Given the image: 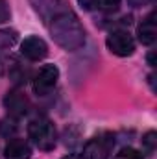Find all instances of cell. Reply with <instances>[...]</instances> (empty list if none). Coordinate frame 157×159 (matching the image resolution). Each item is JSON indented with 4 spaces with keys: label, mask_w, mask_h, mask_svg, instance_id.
<instances>
[{
    "label": "cell",
    "mask_w": 157,
    "mask_h": 159,
    "mask_svg": "<svg viewBox=\"0 0 157 159\" xmlns=\"http://www.w3.org/2000/svg\"><path fill=\"white\" fill-rule=\"evenodd\" d=\"M20 54H22L24 57H28L30 61H41V59L46 57L48 46H46V43L41 39V37L32 35V37H26V39L22 41V44H20Z\"/></svg>",
    "instance_id": "cell-8"
},
{
    "label": "cell",
    "mask_w": 157,
    "mask_h": 159,
    "mask_svg": "<svg viewBox=\"0 0 157 159\" xmlns=\"http://www.w3.org/2000/svg\"><path fill=\"white\" fill-rule=\"evenodd\" d=\"M30 2H32L34 9L37 11V15L43 19L44 24H48L56 15L70 9L67 0H30Z\"/></svg>",
    "instance_id": "cell-6"
},
{
    "label": "cell",
    "mask_w": 157,
    "mask_h": 159,
    "mask_svg": "<svg viewBox=\"0 0 157 159\" xmlns=\"http://www.w3.org/2000/svg\"><path fill=\"white\" fill-rule=\"evenodd\" d=\"M63 159H85L83 156H78V154H69V156H65Z\"/></svg>",
    "instance_id": "cell-21"
},
{
    "label": "cell",
    "mask_w": 157,
    "mask_h": 159,
    "mask_svg": "<svg viewBox=\"0 0 157 159\" xmlns=\"http://www.w3.org/2000/svg\"><path fill=\"white\" fill-rule=\"evenodd\" d=\"M155 144H157V133L155 131H148L144 137H142V152L152 156L155 152Z\"/></svg>",
    "instance_id": "cell-12"
},
{
    "label": "cell",
    "mask_w": 157,
    "mask_h": 159,
    "mask_svg": "<svg viewBox=\"0 0 157 159\" xmlns=\"http://www.w3.org/2000/svg\"><path fill=\"white\" fill-rule=\"evenodd\" d=\"M6 159H30L32 157V146L24 139H11L4 148Z\"/></svg>",
    "instance_id": "cell-9"
},
{
    "label": "cell",
    "mask_w": 157,
    "mask_h": 159,
    "mask_svg": "<svg viewBox=\"0 0 157 159\" xmlns=\"http://www.w3.org/2000/svg\"><path fill=\"white\" fill-rule=\"evenodd\" d=\"M115 159H142V156L137 150H133V148H122L115 156Z\"/></svg>",
    "instance_id": "cell-16"
},
{
    "label": "cell",
    "mask_w": 157,
    "mask_h": 159,
    "mask_svg": "<svg viewBox=\"0 0 157 159\" xmlns=\"http://www.w3.org/2000/svg\"><path fill=\"white\" fill-rule=\"evenodd\" d=\"M118 7H120V0H98V9H102V11L113 13Z\"/></svg>",
    "instance_id": "cell-15"
},
{
    "label": "cell",
    "mask_w": 157,
    "mask_h": 159,
    "mask_svg": "<svg viewBox=\"0 0 157 159\" xmlns=\"http://www.w3.org/2000/svg\"><path fill=\"white\" fill-rule=\"evenodd\" d=\"M17 131V122L13 119H4L0 120V135H4V137H9V135H13Z\"/></svg>",
    "instance_id": "cell-14"
},
{
    "label": "cell",
    "mask_w": 157,
    "mask_h": 159,
    "mask_svg": "<svg viewBox=\"0 0 157 159\" xmlns=\"http://www.w3.org/2000/svg\"><path fill=\"white\" fill-rule=\"evenodd\" d=\"M28 137L39 150H44V152L52 150L56 146V128L52 120L43 115L32 119L28 124Z\"/></svg>",
    "instance_id": "cell-2"
},
{
    "label": "cell",
    "mask_w": 157,
    "mask_h": 159,
    "mask_svg": "<svg viewBox=\"0 0 157 159\" xmlns=\"http://www.w3.org/2000/svg\"><path fill=\"white\" fill-rule=\"evenodd\" d=\"M17 41H19V34H17L15 30H9V28L0 30V50L11 48Z\"/></svg>",
    "instance_id": "cell-11"
},
{
    "label": "cell",
    "mask_w": 157,
    "mask_h": 159,
    "mask_svg": "<svg viewBox=\"0 0 157 159\" xmlns=\"http://www.w3.org/2000/svg\"><path fill=\"white\" fill-rule=\"evenodd\" d=\"M107 48L111 54L115 56H120V57H128L135 52V41L133 37L126 32V30H115L107 35V41H105Z\"/></svg>",
    "instance_id": "cell-4"
},
{
    "label": "cell",
    "mask_w": 157,
    "mask_h": 159,
    "mask_svg": "<svg viewBox=\"0 0 157 159\" xmlns=\"http://www.w3.org/2000/svg\"><path fill=\"white\" fill-rule=\"evenodd\" d=\"M128 2H129V4H131L133 7H139V6H142V4H144L146 0H128Z\"/></svg>",
    "instance_id": "cell-19"
},
{
    "label": "cell",
    "mask_w": 157,
    "mask_h": 159,
    "mask_svg": "<svg viewBox=\"0 0 157 159\" xmlns=\"http://www.w3.org/2000/svg\"><path fill=\"white\" fill-rule=\"evenodd\" d=\"M4 106L7 109V113L13 117V119H19V117H24L28 111H30V100L24 93L20 91H9L4 98Z\"/></svg>",
    "instance_id": "cell-7"
},
{
    "label": "cell",
    "mask_w": 157,
    "mask_h": 159,
    "mask_svg": "<svg viewBox=\"0 0 157 159\" xmlns=\"http://www.w3.org/2000/svg\"><path fill=\"white\" fill-rule=\"evenodd\" d=\"M78 4L85 11H94L98 9V0H78Z\"/></svg>",
    "instance_id": "cell-18"
},
{
    "label": "cell",
    "mask_w": 157,
    "mask_h": 159,
    "mask_svg": "<svg viewBox=\"0 0 157 159\" xmlns=\"http://www.w3.org/2000/svg\"><path fill=\"white\" fill-rule=\"evenodd\" d=\"M9 17H11V9H9V6H7V2H6V0H0V24L7 22Z\"/></svg>",
    "instance_id": "cell-17"
},
{
    "label": "cell",
    "mask_w": 157,
    "mask_h": 159,
    "mask_svg": "<svg viewBox=\"0 0 157 159\" xmlns=\"http://www.w3.org/2000/svg\"><path fill=\"white\" fill-rule=\"evenodd\" d=\"M137 35H139V41L142 44H152L157 37V28H155V13L152 11L139 26L137 30Z\"/></svg>",
    "instance_id": "cell-10"
},
{
    "label": "cell",
    "mask_w": 157,
    "mask_h": 159,
    "mask_svg": "<svg viewBox=\"0 0 157 159\" xmlns=\"http://www.w3.org/2000/svg\"><path fill=\"white\" fill-rule=\"evenodd\" d=\"M50 35L67 52H76L85 44V30L72 9H67L56 15L48 24Z\"/></svg>",
    "instance_id": "cell-1"
},
{
    "label": "cell",
    "mask_w": 157,
    "mask_h": 159,
    "mask_svg": "<svg viewBox=\"0 0 157 159\" xmlns=\"http://www.w3.org/2000/svg\"><path fill=\"white\" fill-rule=\"evenodd\" d=\"M9 76H11V80H13L15 83H24L26 78H28V70L22 69L20 63H15L13 67H9Z\"/></svg>",
    "instance_id": "cell-13"
},
{
    "label": "cell",
    "mask_w": 157,
    "mask_h": 159,
    "mask_svg": "<svg viewBox=\"0 0 157 159\" xmlns=\"http://www.w3.org/2000/svg\"><path fill=\"white\" fill-rule=\"evenodd\" d=\"M59 80V69L56 65H43L34 76V91L39 96H46Z\"/></svg>",
    "instance_id": "cell-5"
},
{
    "label": "cell",
    "mask_w": 157,
    "mask_h": 159,
    "mask_svg": "<svg viewBox=\"0 0 157 159\" xmlns=\"http://www.w3.org/2000/svg\"><path fill=\"white\" fill-rule=\"evenodd\" d=\"M148 63H150L152 67H155V54H154V52H150V56H148Z\"/></svg>",
    "instance_id": "cell-20"
},
{
    "label": "cell",
    "mask_w": 157,
    "mask_h": 159,
    "mask_svg": "<svg viewBox=\"0 0 157 159\" xmlns=\"http://www.w3.org/2000/svg\"><path fill=\"white\" fill-rule=\"evenodd\" d=\"M115 148V135L113 133H100L92 137L85 148H83V157L87 159H109Z\"/></svg>",
    "instance_id": "cell-3"
}]
</instances>
